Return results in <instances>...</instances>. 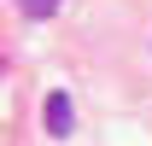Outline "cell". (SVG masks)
<instances>
[{
  "mask_svg": "<svg viewBox=\"0 0 152 146\" xmlns=\"http://www.w3.org/2000/svg\"><path fill=\"white\" fill-rule=\"evenodd\" d=\"M70 128H76V105H70L64 88H53L47 93V134L53 140H70Z\"/></svg>",
  "mask_w": 152,
  "mask_h": 146,
  "instance_id": "cell-1",
  "label": "cell"
},
{
  "mask_svg": "<svg viewBox=\"0 0 152 146\" xmlns=\"http://www.w3.org/2000/svg\"><path fill=\"white\" fill-rule=\"evenodd\" d=\"M58 6H64V0H18V12H23V18H53Z\"/></svg>",
  "mask_w": 152,
  "mask_h": 146,
  "instance_id": "cell-2",
  "label": "cell"
}]
</instances>
